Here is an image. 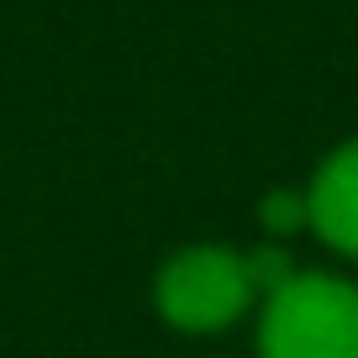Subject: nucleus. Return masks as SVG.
I'll list each match as a JSON object with an SVG mask.
<instances>
[{"mask_svg": "<svg viewBox=\"0 0 358 358\" xmlns=\"http://www.w3.org/2000/svg\"><path fill=\"white\" fill-rule=\"evenodd\" d=\"M253 358H358V280L301 264L258 301Z\"/></svg>", "mask_w": 358, "mask_h": 358, "instance_id": "nucleus-2", "label": "nucleus"}, {"mask_svg": "<svg viewBox=\"0 0 358 358\" xmlns=\"http://www.w3.org/2000/svg\"><path fill=\"white\" fill-rule=\"evenodd\" d=\"M243 264H248V280H253L258 301H264V295H274V290L295 274V268H301L290 243H264V237H258L253 248H243Z\"/></svg>", "mask_w": 358, "mask_h": 358, "instance_id": "nucleus-5", "label": "nucleus"}, {"mask_svg": "<svg viewBox=\"0 0 358 358\" xmlns=\"http://www.w3.org/2000/svg\"><path fill=\"white\" fill-rule=\"evenodd\" d=\"M148 306L174 337H227L232 327L253 322L258 290L248 280L243 248L222 243V237H201V243H179L158 258L153 280H148Z\"/></svg>", "mask_w": 358, "mask_h": 358, "instance_id": "nucleus-1", "label": "nucleus"}, {"mask_svg": "<svg viewBox=\"0 0 358 358\" xmlns=\"http://www.w3.org/2000/svg\"><path fill=\"white\" fill-rule=\"evenodd\" d=\"M311 237L343 264H358V132L332 143L306 174Z\"/></svg>", "mask_w": 358, "mask_h": 358, "instance_id": "nucleus-3", "label": "nucleus"}, {"mask_svg": "<svg viewBox=\"0 0 358 358\" xmlns=\"http://www.w3.org/2000/svg\"><path fill=\"white\" fill-rule=\"evenodd\" d=\"M253 222L264 243H295L311 237V211H306V185H268L253 206Z\"/></svg>", "mask_w": 358, "mask_h": 358, "instance_id": "nucleus-4", "label": "nucleus"}]
</instances>
